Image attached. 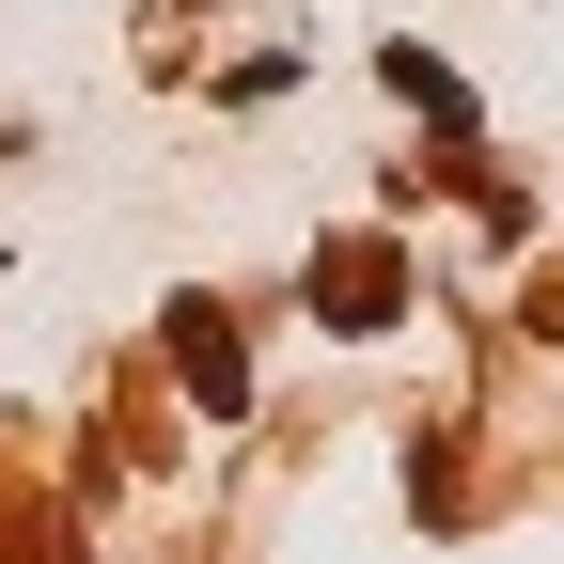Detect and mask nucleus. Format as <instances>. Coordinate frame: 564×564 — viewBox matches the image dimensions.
<instances>
[{
	"mask_svg": "<svg viewBox=\"0 0 564 564\" xmlns=\"http://www.w3.org/2000/svg\"><path fill=\"white\" fill-rule=\"evenodd\" d=\"M392 299H408L392 236H345V251H314V314H329V329H392Z\"/></svg>",
	"mask_w": 564,
	"mask_h": 564,
	"instance_id": "f257e3e1",
	"label": "nucleus"
},
{
	"mask_svg": "<svg viewBox=\"0 0 564 564\" xmlns=\"http://www.w3.org/2000/svg\"><path fill=\"white\" fill-rule=\"evenodd\" d=\"M173 377L204 392V423H236V408H251V361H236V329H220V299H173Z\"/></svg>",
	"mask_w": 564,
	"mask_h": 564,
	"instance_id": "f03ea898",
	"label": "nucleus"
}]
</instances>
